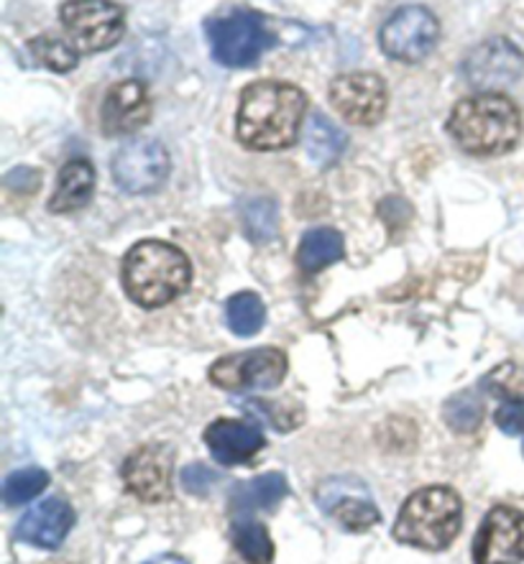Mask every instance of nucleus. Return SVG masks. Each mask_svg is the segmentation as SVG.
Returning <instances> with one entry per match:
<instances>
[{"instance_id":"nucleus-1","label":"nucleus","mask_w":524,"mask_h":564,"mask_svg":"<svg viewBox=\"0 0 524 564\" xmlns=\"http://www.w3.org/2000/svg\"><path fill=\"white\" fill-rule=\"evenodd\" d=\"M308 116V95L281 79L248 85L238 105V139L252 151H281L292 147Z\"/></svg>"},{"instance_id":"nucleus-2","label":"nucleus","mask_w":524,"mask_h":564,"mask_svg":"<svg viewBox=\"0 0 524 564\" xmlns=\"http://www.w3.org/2000/svg\"><path fill=\"white\" fill-rule=\"evenodd\" d=\"M448 131L466 154L502 156L517 149L522 139V112L502 93H479L456 105Z\"/></svg>"},{"instance_id":"nucleus-3","label":"nucleus","mask_w":524,"mask_h":564,"mask_svg":"<svg viewBox=\"0 0 524 564\" xmlns=\"http://www.w3.org/2000/svg\"><path fill=\"white\" fill-rule=\"evenodd\" d=\"M120 279L128 300L143 310H159L188 292L192 265L177 246L164 240H141L126 253Z\"/></svg>"},{"instance_id":"nucleus-4","label":"nucleus","mask_w":524,"mask_h":564,"mask_svg":"<svg viewBox=\"0 0 524 564\" xmlns=\"http://www.w3.org/2000/svg\"><path fill=\"white\" fill-rule=\"evenodd\" d=\"M463 503L453 488L430 486L413 494L394 521V539L425 552H442L456 542Z\"/></svg>"},{"instance_id":"nucleus-5","label":"nucleus","mask_w":524,"mask_h":564,"mask_svg":"<svg viewBox=\"0 0 524 564\" xmlns=\"http://www.w3.org/2000/svg\"><path fill=\"white\" fill-rule=\"evenodd\" d=\"M205 34L213 59L225 67H254L277 44L269 23L256 11H233L207 21Z\"/></svg>"},{"instance_id":"nucleus-6","label":"nucleus","mask_w":524,"mask_h":564,"mask_svg":"<svg viewBox=\"0 0 524 564\" xmlns=\"http://www.w3.org/2000/svg\"><path fill=\"white\" fill-rule=\"evenodd\" d=\"M60 21L79 54L108 52L126 34V13L113 0H67Z\"/></svg>"},{"instance_id":"nucleus-7","label":"nucleus","mask_w":524,"mask_h":564,"mask_svg":"<svg viewBox=\"0 0 524 564\" xmlns=\"http://www.w3.org/2000/svg\"><path fill=\"white\" fill-rule=\"evenodd\" d=\"M287 356L277 348H256L217 358L210 366V381L231 393L271 391L285 381Z\"/></svg>"},{"instance_id":"nucleus-8","label":"nucleus","mask_w":524,"mask_h":564,"mask_svg":"<svg viewBox=\"0 0 524 564\" xmlns=\"http://www.w3.org/2000/svg\"><path fill=\"white\" fill-rule=\"evenodd\" d=\"M378 42H382L384 54H389L392 59L417 64L427 59L438 46L440 23L423 6L399 8L382 26Z\"/></svg>"},{"instance_id":"nucleus-9","label":"nucleus","mask_w":524,"mask_h":564,"mask_svg":"<svg viewBox=\"0 0 524 564\" xmlns=\"http://www.w3.org/2000/svg\"><path fill=\"white\" fill-rule=\"evenodd\" d=\"M330 102L338 116L353 126H376L384 118L389 93H386L384 79L374 72H351V75H338L330 83Z\"/></svg>"},{"instance_id":"nucleus-10","label":"nucleus","mask_w":524,"mask_h":564,"mask_svg":"<svg viewBox=\"0 0 524 564\" xmlns=\"http://www.w3.org/2000/svg\"><path fill=\"white\" fill-rule=\"evenodd\" d=\"M466 83L481 93H496L524 75V54L510 39L494 36L471 50L463 59Z\"/></svg>"},{"instance_id":"nucleus-11","label":"nucleus","mask_w":524,"mask_h":564,"mask_svg":"<svg viewBox=\"0 0 524 564\" xmlns=\"http://www.w3.org/2000/svg\"><path fill=\"white\" fill-rule=\"evenodd\" d=\"M169 176V151L159 141H131L113 156V180L128 195H151Z\"/></svg>"},{"instance_id":"nucleus-12","label":"nucleus","mask_w":524,"mask_h":564,"mask_svg":"<svg viewBox=\"0 0 524 564\" xmlns=\"http://www.w3.org/2000/svg\"><path fill=\"white\" fill-rule=\"evenodd\" d=\"M475 564L524 562V513L512 506H496L483 516L473 542Z\"/></svg>"},{"instance_id":"nucleus-13","label":"nucleus","mask_w":524,"mask_h":564,"mask_svg":"<svg viewBox=\"0 0 524 564\" xmlns=\"http://www.w3.org/2000/svg\"><path fill=\"white\" fill-rule=\"evenodd\" d=\"M174 453L167 445H143L124 463V482L136 498L161 503L172 496Z\"/></svg>"},{"instance_id":"nucleus-14","label":"nucleus","mask_w":524,"mask_h":564,"mask_svg":"<svg viewBox=\"0 0 524 564\" xmlns=\"http://www.w3.org/2000/svg\"><path fill=\"white\" fill-rule=\"evenodd\" d=\"M151 118V95L141 79H120L105 93L100 128L105 135H131Z\"/></svg>"},{"instance_id":"nucleus-15","label":"nucleus","mask_w":524,"mask_h":564,"mask_svg":"<svg viewBox=\"0 0 524 564\" xmlns=\"http://www.w3.org/2000/svg\"><path fill=\"white\" fill-rule=\"evenodd\" d=\"M318 503L328 516L351 531H366L378 521V509L371 501L368 490L356 478H333L322 482Z\"/></svg>"},{"instance_id":"nucleus-16","label":"nucleus","mask_w":524,"mask_h":564,"mask_svg":"<svg viewBox=\"0 0 524 564\" xmlns=\"http://www.w3.org/2000/svg\"><path fill=\"white\" fill-rule=\"evenodd\" d=\"M72 527H75L72 506L62 498H50L23 516L15 536L19 542L36 546V550H60Z\"/></svg>"},{"instance_id":"nucleus-17","label":"nucleus","mask_w":524,"mask_h":564,"mask_svg":"<svg viewBox=\"0 0 524 564\" xmlns=\"http://www.w3.org/2000/svg\"><path fill=\"white\" fill-rule=\"evenodd\" d=\"M210 455L221 465H238L252 460L264 447V434L256 424L240 419H217L203 434Z\"/></svg>"},{"instance_id":"nucleus-18","label":"nucleus","mask_w":524,"mask_h":564,"mask_svg":"<svg viewBox=\"0 0 524 564\" xmlns=\"http://www.w3.org/2000/svg\"><path fill=\"white\" fill-rule=\"evenodd\" d=\"M95 169L87 159H72L56 176V189L50 199L54 215H69L83 209L93 199Z\"/></svg>"},{"instance_id":"nucleus-19","label":"nucleus","mask_w":524,"mask_h":564,"mask_svg":"<svg viewBox=\"0 0 524 564\" xmlns=\"http://www.w3.org/2000/svg\"><path fill=\"white\" fill-rule=\"evenodd\" d=\"M287 478L281 473H266L248 482H240L231 494L233 519H244V516H252L254 511L274 509L287 496Z\"/></svg>"},{"instance_id":"nucleus-20","label":"nucleus","mask_w":524,"mask_h":564,"mask_svg":"<svg viewBox=\"0 0 524 564\" xmlns=\"http://www.w3.org/2000/svg\"><path fill=\"white\" fill-rule=\"evenodd\" d=\"M349 139L338 128L333 120H328L322 112H314L308 120V131H304V151L318 166H333L343 156Z\"/></svg>"},{"instance_id":"nucleus-21","label":"nucleus","mask_w":524,"mask_h":564,"mask_svg":"<svg viewBox=\"0 0 524 564\" xmlns=\"http://www.w3.org/2000/svg\"><path fill=\"white\" fill-rule=\"evenodd\" d=\"M345 256L343 236L333 228H314L304 232L300 251H297V263L304 273H318L328 269L330 263L341 261Z\"/></svg>"},{"instance_id":"nucleus-22","label":"nucleus","mask_w":524,"mask_h":564,"mask_svg":"<svg viewBox=\"0 0 524 564\" xmlns=\"http://www.w3.org/2000/svg\"><path fill=\"white\" fill-rule=\"evenodd\" d=\"M238 215H240V225H244L246 238L252 240V243L264 246L277 238L279 209L274 199H266V197L244 199L238 207Z\"/></svg>"},{"instance_id":"nucleus-23","label":"nucleus","mask_w":524,"mask_h":564,"mask_svg":"<svg viewBox=\"0 0 524 564\" xmlns=\"http://www.w3.org/2000/svg\"><path fill=\"white\" fill-rule=\"evenodd\" d=\"M233 544L240 557L252 564H269L274 560V542L259 521H254L252 516H244V519H233L231 529Z\"/></svg>"},{"instance_id":"nucleus-24","label":"nucleus","mask_w":524,"mask_h":564,"mask_svg":"<svg viewBox=\"0 0 524 564\" xmlns=\"http://www.w3.org/2000/svg\"><path fill=\"white\" fill-rule=\"evenodd\" d=\"M264 302L252 292L233 294L225 304V322H228L231 333H236L238 337H254L264 327Z\"/></svg>"},{"instance_id":"nucleus-25","label":"nucleus","mask_w":524,"mask_h":564,"mask_svg":"<svg viewBox=\"0 0 524 564\" xmlns=\"http://www.w3.org/2000/svg\"><path fill=\"white\" fill-rule=\"evenodd\" d=\"M29 52L39 64H44L46 69L52 72H72L79 64V52L72 46L67 36H56V34H42L34 36L29 42Z\"/></svg>"},{"instance_id":"nucleus-26","label":"nucleus","mask_w":524,"mask_h":564,"mask_svg":"<svg viewBox=\"0 0 524 564\" xmlns=\"http://www.w3.org/2000/svg\"><path fill=\"white\" fill-rule=\"evenodd\" d=\"M50 486V473L42 467H23L6 478L3 482V501L6 506H23L42 494Z\"/></svg>"},{"instance_id":"nucleus-27","label":"nucleus","mask_w":524,"mask_h":564,"mask_svg":"<svg viewBox=\"0 0 524 564\" xmlns=\"http://www.w3.org/2000/svg\"><path fill=\"white\" fill-rule=\"evenodd\" d=\"M486 389L494 393V397L504 399L506 404H524V366L522 362L506 360L499 362V366L491 370V373L483 378Z\"/></svg>"},{"instance_id":"nucleus-28","label":"nucleus","mask_w":524,"mask_h":564,"mask_svg":"<svg viewBox=\"0 0 524 564\" xmlns=\"http://www.w3.org/2000/svg\"><path fill=\"white\" fill-rule=\"evenodd\" d=\"M483 419V404L475 391H461L446 404V422L453 432L469 434L479 430Z\"/></svg>"},{"instance_id":"nucleus-29","label":"nucleus","mask_w":524,"mask_h":564,"mask_svg":"<svg viewBox=\"0 0 524 564\" xmlns=\"http://www.w3.org/2000/svg\"><path fill=\"white\" fill-rule=\"evenodd\" d=\"M217 482V475L210 470L205 465H188L182 470V486L188 494L192 496H205L210 494V488H213Z\"/></svg>"},{"instance_id":"nucleus-30","label":"nucleus","mask_w":524,"mask_h":564,"mask_svg":"<svg viewBox=\"0 0 524 564\" xmlns=\"http://www.w3.org/2000/svg\"><path fill=\"white\" fill-rule=\"evenodd\" d=\"M494 422L504 434H512V437H520L524 434V404H504L496 409Z\"/></svg>"},{"instance_id":"nucleus-31","label":"nucleus","mask_w":524,"mask_h":564,"mask_svg":"<svg viewBox=\"0 0 524 564\" xmlns=\"http://www.w3.org/2000/svg\"><path fill=\"white\" fill-rule=\"evenodd\" d=\"M147 564H188L182 557H174V554H161V557L149 560Z\"/></svg>"}]
</instances>
